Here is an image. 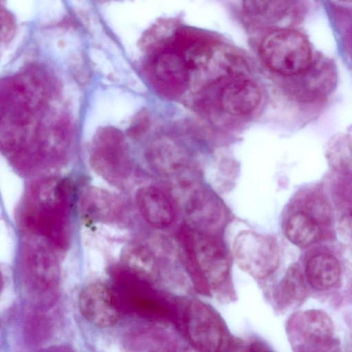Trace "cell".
<instances>
[{"label":"cell","mask_w":352,"mask_h":352,"mask_svg":"<svg viewBox=\"0 0 352 352\" xmlns=\"http://www.w3.org/2000/svg\"><path fill=\"white\" fill-rule=\"evenodd\" d=\"M3 153L21 173L60 163L69 144V121L58 109L55 80L32 67L1 82Z\"/></svg>","instance_id":"obj_1"},{"label":"cell","mask_w":352,"mask_h":352,"mask_svg":"<svg viewBox=\"0 0 352 352\" xmlns=\"http://www.w3.org/2000/svg\"><path fill=\"white\" fill-rule=\"evenodd\" d=\"M58 177H47L28 190L21 212L23 228L56 250H64L70 240L71 190Z\"/></svg>","instance_id":"obj_2"},{"label":"cell","mask_w":352,"mask_h":352,"mask_svg":"<svg viewBox=\"0 0 352 352\" xmlns=\"http://www.w3.org/2000/svg\"><path fill=\"white\" fill-rule=\"evenodd\" d=\"M21 256L28 287L41 305L52 301L60 278L56 249L40 238L29 235Z\"/></svg>","instance_id":"obj_3"},{"label":"cell","mask_w":352,"mask_h":352,"mask_svg":"<svg viewBox=\"0 0 352 352\" xmlns=\"http://www.w3.org/2000/svg\"><path fill=\"white\" fill-rule=\"evenodd\" d=\"M260 51L265 64L282 75H299L311 64L309 44L295 30L280 29L272 32L263 38Z\"/></svg>","instance_id":"obj_4"},{"label":"cell","mask_w":352,"mask_h":352,"mask_svg":"<svg viewBox=\"0 0 352 352\" xmlns=\"http://www.w3.org/2000/svg\"><path fill=\"white\" fill-rule=\"evenodd\" d=\"M89 161L94 171L109 183L123 184L132 162L122 134L112 128L100 131L91 144Z\"/></svg>","instance_id":"obj_5"},{"label":"cell","mask_w":352,"mask_h":352,"mask_svg":"<svg viewBox=\"0 0 352 352\" xmlns=\"http://www.w3.org/2000/svg\"><path fill=\"white\" fill-rule=\"evenodd\" d=\"M233 254L238 266L257 279L270 276L280 263V251L276 240L252 230H243L236 236Z\"/></svg>","instance_id":"obj_6"},{"label":"cell","mask_w":352,"mask_h":352,"mask_svg":"<svg viewBox=\"0 0 352 352\" xmlns=\"http://www.w3.org/2000/svg\"><path fill=\"white\" fill-rule=\"evenodd\" d=\"M177 190L187 219L195 231L208 234L223 226L226 210L215 195L192 180L181 181Z\"/></svg>","instance_id":"obj_7"},{"label":"cell","mask_w":352,"mask_h":352,"mask_svg":"<svg viewBox=\"0 0 352 352\" xmlns=\"http://www.w3.org/2000/svg\"><path fill=\"white\" fill-rule=\"evenodd\" d=\"M189 267L201 283L217 287L226 280L229 264L223 247L208 234L195 231L186 239Z\"/></svg>","instance_id":"obj_8"},{"label":"cell","mask_w":352,"mask_h":352,"mask_svg":"<svg viewBox=\"0 0 352 352\" xmlns=\"http://www.w3.org/2000/svg\"><path fill=\"white\" fill-rule=\"evenodd\" d=\"M147 72L153 87L166 98L179 96L189 84L190 71L186 63L168 43L152 54Z\"/></svg>","instance_id":"obj_9"},{"label":"cell","mask_w":352,"mask_h":352,"mask_svg":"<svg viewBox=\"0 0 352 352\" xmlns=\"http://www.w3.org/2000/svg\"><path fill=\"white\" fill-rule=\"evenodd\" d=\"M334 324L324 311L309 309L294 314L288 331L296 352L324 351L334 344Z\"/></svg>","instance_id":"obj_10"},{"label":"cell","mask_w":352,"mask_h":352,"mask_svg":"<svg viewBox=\"0 0 352 352\" xmlns=\"http://www.w3.org/2000/svg\"><path fill=\"white\" fill-rule=\"evenodd\" d=\"M186 326L190 339L203 352H221L226 329L221 318L209 306L192 302L187 309Z\"/></svg>","instance_id":"obj_11"},{"label":"cell","mask_w":352,"mask_h":352,"mask_svg":"<svg viewBox=\"0 0 352 352\" xmlns=\"http://www.w3.org/2000/svg\"><path fill=\"white\" fill-rule=\"evenodd\" d=\"M82 316L98 327H110L118 320L120 308L112 287L100 282L85 286L78 297Z\"/></svg>","instance_id":"obj_12"},{"label":"cell","mask_w":352,"mask_h":352,"mask_svg":"<svg viewBox=\"0 0 352 352\" xmlns=\"http://www.w3.org/2000/svg\"><path fill=\"white\" fill-rule=\"evenodd\" d=\"M261 93L258 86L243 75L236 74L223 80L219 94L222 109L232 116L252 113L258 105Z\"/></svg>","instance_id":"obj_13"},{"label":"cell","mask_w":352,"mask_h":352,"mask_svg":"<svg viewBox=\"0 0 352 352\" xmlns=\"http://www.w3.org/2000/svg\"><path fill=\"white\" fill-rule=\"evenodd\" d=\"M123 209L121 199L104 189L91 187L82 197V217L89 223H116L121 219Z\"/></svg>","instance_id":"obj_14"},{"label":"cell","mask_w":352,"mask_h":352,"mask_svg":"<svg viewBox=\"0 0 352 352\" xmlns=\"http://www.w3.org/2000/svg\"><path fill=\"white\" fill-rule=\"evenodd\" d=\"M135 198L140 212L148 223L158 229L171 225L174 209L164 191L153 186H144L137 191Z\"/></svg>","instance_id":"obj_15"},{"label":"cell","mask_w":352,"mask_h":352,"mask_svg":"<svg viewBox=\"0 0 352 352\" xmlns=\"http://www.w3.org/2000/svg\"><path fill=\"white\" fill-rule=\"evenodd\" d=\"M146 160L156 173L172 175L186 166L188 155L186 150L176 142L169 138L162 137L149 146Z\"/></svg>","instance_id":"obj_16"},{"label":"cell","mask_w":352,"mask_h":352,"mask_svg":"<svg viewBox=\"0 0 352 352\" xmlns=\"http://www.w3.org/2000/svg\"><path fill=\"white\" fill-rule=\"evenodd\" d=\"M341 270L338 261L333 255L316 254L307 261L305 276L309 284L319 291L335 287L340 279Z\"/></svg>","instance_id":"obj_17"},{"label":"cell","mask_w":352,"mask_h":352,"mask_svg":"<svg viewBox=\"0 0 352 352\" xmlns=\"http://www.w3.org/2000/svg\"><path fill=\"white\" fill-rule=\"evenodd\" d=\"M320 223L305 210L297 211L287 220L285 234L294 245L305 248L315 243L319 238Z\"/></svg>","instance_id":"obj_18"},{"label":"cell","mask_w":352,"mask_h":352,"mask_svg":"<svg viewBox=\"0 0 352 352\" xmlns=\"http://www.w3.org/2000/svg\"><path fill=\"white\" fill-rule=\"evenodd\" d=\"M307 289L302 271L297 264L292 265L274 292L278 305L286 307L304 300Z\"/></svg>","instance_id":"obj_19"},{"label":"cell","mask_w":352,"mask_h":352,"mask_svg":"<svg viewBox=\"0 0 352 352\" xmlns=\"http://www.w3.org/2000/svg\"><path fill=\"white\" fill-rule=\"evenodd\" d=\"M122 263L123 268L149 282L157 274V263L153 252L142 244L130 246L123 255Z\"/></svg>","instance_id":"obj_20"},{"label":"cell","mask_w":352,"mask_h":352,"mask_svg":"<svg viewBox=\"0 0 352 352\" xmlns=\"http://www.w3.org/2000/svg\"><path fill=\"white\" fill-rule=\"evenodd\" d=\"M287 1H246L243 2L245 15L254 23L268 24L278 20L288 9Z\"/></svg>","instance_id":"obj_21"},{"label":"cell","mask_w":352,"mask_h":352,"mask_svg":"<svg viewBox=\"0 0 352 352\" xmlns=\"http://www.w3.org/2000/svg\"><path fill=\"white\" fill-rule=\"evenodd\" d=\"M26 325L28 335L34 342L42 341L50 331L48 318L40 311L32 313L27 319Z\"/></svg>","instance_id":"obj_22"},{"label":"cell","mask_w":352,"mask_h":352,"mask_svg":"<svg viewBox=\"0 0 352 352\" xmlns=\"http://www.w3.org/2000/svg\"><path fill=\"white\" fill-rule=\"evenodd\" d=\"M1 39L6 41L11 37L13 32L14 22L8 11H3L1 8Z\"/></svg>","instance_id":"obj_23"},{"label":"cell","mask_w":352,"mask_h":352,"mask_svg":"<svg viewBox=\"0 0 352 352\" xmlns=\"http://www.w3.org/2000/svg\"><path fill=\"white\" fill-rule=\"evenodd\" d=\"M339 228L344 236L352 238V214H346L342 218Z\"/></svg>","instance_id":"obj_24"},{"label":"cell","mask_w":352,"mask_h":352,"mask_svg":"<svg viewBox=\"0 0 352 352\" xmlns=\"http://www.w3.org/2000/svg\"><path fill=\"white\" fill-rule=\"evenodd\" d=\"M246 352H273L272 349L261 341H254L247 349Z\"/></svg>","instance_id":"obj_25"},{"label":"cell","mask_w":352,"mask_h":352,"mask_svg":"<svg viewBox=\"0 0 352 352\" xmlns=\"http://www.w3.org/2000/svg\"><path fill=\"white\" fill-rule=\"evenodd\" d=\"M45 352H72L70 349L67 347H56L52 349L48 350Z\"/></svg>","instance_id":"obj_26"},{"label":"cell","mask_w":352,"mask_h":352,"mask_svg":"<svg viewBox=\"0 0 352 352\" xmlns=\"http://www.w3.org/2000/svg\"><path fill=\"white\" fill-rule=\"evenodd\" d=\"M303 352H327L325 351H303Z\"/></svg>","instance_id":"obj_27"}]
</instances>
